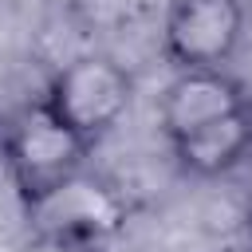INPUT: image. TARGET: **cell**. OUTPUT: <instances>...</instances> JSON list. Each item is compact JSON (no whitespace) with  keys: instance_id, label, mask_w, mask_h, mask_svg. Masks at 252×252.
<instances>
[{"instance_id":"1","label":"cell","mask_w":252,"mask_h":252,"mask_svg":"<svg viewBox=\"0 0 252 252\" xmlns=\"http://www.w3.org/2000/svg\"><path fill=\"white\" fill-rule=\"evenodd\" d=\"M87 154H91V142L71 122H63L43 98L28 102L8 122V134H4V165L24 205L39 201L67 177L83 173Z\"/></svg>"},{"instance_id":"2","label":"cell","mask_w":252,"mask_h":252,"mask_svg":"<svg viewBox=\"0 0 252 252\" xmlns=\"http://www.w3.org/2000/svg\"><path fill=\"white\" fill-rule=\"evenodd\" d=\"M43 102L94 146L102 134H110L126 118L134 102V75L114 55L87 51V55L67 59L51 75Z\"/></svg>"},{"instance_id":"3","label":"cell","mask_w":252,"mask_h":252,"mask_svg":"<svg viewBox=\"0 0 252 252\" xmlns=\"http://www.w3.org/2000/svg\"><path fill=\"white\" fill-rule=\"evenodd\" d=\"M244 39L240 0H173L161 20V47L177 71L224 67Z\"/></svg>"},{"instance_id":"4","label":"cell","mask_w":252,"mask_h":252,"mask_svg":"<svg viewBox=\"0 0 252 252\" xmlns=\"http://www.w3.org/2000/svg\"><path fill=\"white\" fill-rule=\"evenodd\" d=\"M24 213H28L32 232H71V236H87L98 244H106L126 220L122 197L106 181L91 177L87 169L67 177L39 201L24 205Z\"/></svg>"},{"instance_id":"5","label":"cell","mask_w":252,"mask_h":252,"mask_svg":"<svg viewBox=\"0 0 252 252\" xmlns=\"http://www.w3.org/2000/svg\"><path fill=\"white\" fill-rule=\"evenodd\" d=\"M244 106H248V94H244L240 79H232L224 67H189V71H177L173 83L161 91L158 126H161L165 142H177Z\"/></svg>"},{"instance_id":"6","label":"cell","mask_w":252,"mask_h":252,"mask_svg":"<svg viewBox=\"0 0 252 252\" xmlns=\"http://www.w3.org/2000/svg\"><path fill=\"white\" fill-rule=\"evenodd\" d=\"M177 165L193 177H220L236 169L252 154V102L244 110H232L177 142H169Z\"/></svg>"},{"instance_id":"7","label":"cell","mask_w":252,"mask_h":252,"mask_svg":"<svg viewBox=\"0 0 252 252\" xmlns=\"http://www.w3.org/2000/svg\"><path fill=\"white\" fill-rule=\"evenodd\" d=\"M24 252H102V244L87 236H71V232H32Z\"/></svg>"},{"instance_id":"8","label":"cell","mask_w":252,"mask_h":252,"mask_svg":"<svg viewBox=\"0 0 252 252\" xmlns=\"http://www.w3.org/2000/svg\"><path fill=\"white\" fill-rule=\"evenodd\" d=\"M244 220H248V228H252V193H248V201H244Z\"/></svg>"}]
</instances>
